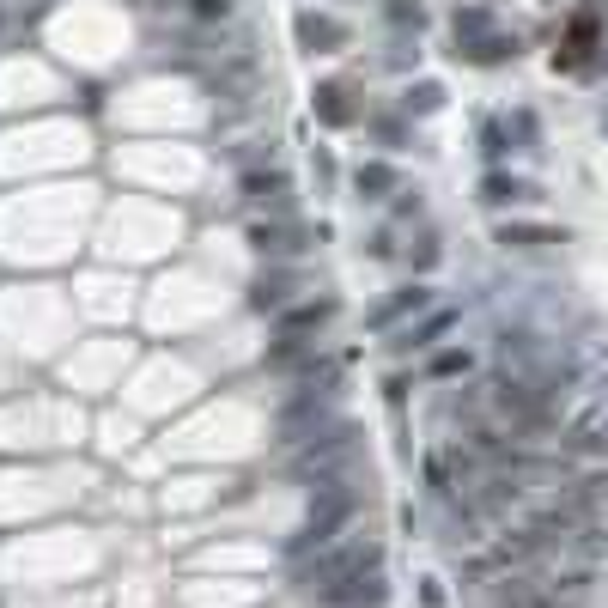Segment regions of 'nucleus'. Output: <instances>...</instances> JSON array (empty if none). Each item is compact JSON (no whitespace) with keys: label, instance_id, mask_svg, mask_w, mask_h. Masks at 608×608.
<instances>
[{"label":"nucleus","instance_id":"dca6fc26","mask_svg":"<svg viewBox=\"0 0 608 608\" xmlns=\"http://www.w3.org/2000/svg\"><path fill=\"white\" fill-rule=\"evenodd\" d=\"M505 55H517V37H481V43H469V61H505Z\"/></svg>","mask_w":608,"mask_h":608},{"label":"nucleus","instance_id":"412c9836","mask_svg":"<svg viewBox=\"0 0 608 608\" xmlns=\"http://www.w3.org/2000/svg\"><path fill=\"white\" fill-rule=\"evenodd\" d=\"M232 13V0H195V19H225Z\"/></svg>","mask_w":608,"mask_h":608},{"label":"nucleus","instance_id":"4be33fe9","mask_svg":"<svg viewBox=\"0 0 608 608\" xmlns=\"http://www.w3.org/2000/svg\"><path fill=\"white\" fill-rule=\"evenodd\" d=\"M481 140H487V152H505V128H499V122H487Z\"/></svg>","mask_w":608,"mask_h":608},{"label":"nucleus","instance_id":"a211bd4d","mask_svg":"<svg viewBox=\"0 0 608 608\" xmlns=\"http://www.w3.org/2000/svg\"><path fill=\"white\" fill-rule=\"evenodd\" d=\"M590 43H596V13H584V19H578V25H572V43H566V49H572V55H566V61H578V55H584V49H590Z\"/></svg>","mask_w":608,"mask_h":608},{"label":"nucleus","instance_id":"7ed1b4c3","mask_svg":"<svg viewBox=\"0 0 608 608\" xmlns=\"http://www.w3.org/2000/svg\"><path fill=\"white\" fill-rule=\"evenodd\" d=\"M353 511H359V493L347 487V481H335V487H317V505H311V517H304V529L292 536V560H311V554H323V548H335V536L353 523Z\"/></svg>","mask_w":608,"mask_h":608},{"label":"nucleus","instance_id":"423d86ee","mask_svg":"<svg viewBox=\"0 0 608 608\" xmlns=\"http://www.w3.org/2000/svg\"><path fill=\"white\" fill-rule=\"evenodd\" d=\"M250 244H256L268 262H286V256L304 250V225H298V219H256V225H250Z\"/></svg>","mask_w":608,"mask_h":608},{"label":"nucleus","instance_id":"f8f14e48","mask_svg":"<svg viewBox=\"0 0 608 608\" xmlns=\"http://www.w3.org/2000/svg\"><path fill=\"white\" fill-rule=\"evenodd\" d=\"M244 195H250V201H262V207H274V213H286L292 183H286L280 171H250V177H244Z\"/></svg>","mask_w":608,"mask_h":608},{"label":"nucleus","instance_id":"6e6552de","mask_svg":"<svg viewBox=\"0 0 608 608\" xmlns=\"http://www.w3.org/2000/svg\"><path fill=\"white\" fill-rule=\"evenodd\" d=\"M298 43H304V49H317V55H329V49L347 43V25L329 19V13H298Z\"/></svg>","mask_w":608,"mask_h":608},{"label":"nucleus","instance_id":"aec40b11","mask_svg":"<svg viewBox=\"0 0 608 608\" xmlns=\"http://www.w3.org/2000/svg\"><path fill=\"white\" fill-rule=\"evenodd\" d=\"M438 104H444V86H432V80H420L408 92V110H438Z\"/></svg>","mask_w":608,"mask_h":608},{"label":"nucleus","instance_id":"1a4fd4ad","mask_svg":"<svg viewBox=\"0 0 608 608\" xmlns=\"http://www.w3.org/2000/svg\"><path fill=\"white\" fill-rule=\"evenodd\" d=\"M292 292H298V280H292L286 268H274V274H262V280L250 286V311H286Z\"/></svg>","mask_w":608,"mask_h":608},{"label":"nucleus","instance_id":"f257e3e1","mask_svg":"<svg viewBox=\"0 0 608 608\" xmlns=\"http://www.w3.org/2000/svg\"><path fill=\"white\" fill-rule=\"evenodd\" d=\"M304 590L323 608H377L384 602V554L371 542H347V548H323L317 560H304Z\"/></svg>","mask_w":608,"mask_h":608},{"label":"nucleus","instance_id":"4468645a","mask_svg":"<svg viewBox=\"0 0 608 608\" xmlns=\"http://www.w3.org/2000/svg\"><path fill=\"white\" fill-rule=\"evenodd\" d=\"M481 37H493V13L487 7H463V13H456V43H481Z\"/></svg>","mask_w":608,"mask_h":608},{"label":"nucleus","instance_id":"ddd939ff","mask_svg":"<svg viewBox=\"0 0 608 608\" xmlns=\"http://www.w3.org/2000/svg\"><path fill=\"white\" fill-rule=\"evenodd\" d=\"M499 244L505 250H536V244H566V232H554V225H499Z\"/></svg>","mask_w":608,"mask_h":608},{"label":"nucleus","instance_id":"0eeeda50","mask_svg":"<svg viewBox=\"0 0 608 608\" xmlns=\"http://www.w3.org/2000/svg\"><path fill=\"white\" fill-rule=\"evenodd\" d=\"M426 304H432V292H426V286H402L396 298H384V304L371 311V329H396L402 317H420Z\"/></svg>","mask_w":608,"mask_h":608},{"label":"nucleus","instance_id":"9d476101","mask_svg":"<svg viewBox=\"0 0 608 608\" xmlns=\"http://www.w3.org/2000/svg\"><path fill=\"white\" fill-rule=\"evenodd\" d=\"M317 122H329V128H353V122H359L353 86H317Z\"/></svg>","mask_w":608,"mask_h":608},{"label":"nucleus","instance_id":"9b49d317","mask_svg":"<svg viewBox=\"0 0 608 608\" xmlns=\"http://www.w3.org/2000/svg\"><path fill=\"white\" fill-rule=\"evenodd\" d=\"M353 189H359V201H384V195H396V189H402V177H396V165L371 159V165H359V171H353Z\"/></svg>","mask_w":608,"mask_h":608},{"label":"nucleus","instance_id":"20e7f679","mask_svg":"<svg viewBox=\"0 0 608 608\" xmlns=\"http://www.w3.org/2000/svg\"><path fill=\"white\" fill-rule=\"evenodd\" d=\"M323 426H329V390H311V384H304L292 402H280V414H274V432H280L286 450H298L304 438H317Z\"/></svg>","mask_w":608,"mask_h":608},{"label":"nucleus","instance_id":"6ab92c4d","mask_svg":"<svg viewBox=\"0 0 608 608\" xmlns=\"http://www.w3.org/2000/svg\"><path fill=\"white\" fill-rule=\"evenodd\" d=\"M463 371H469V353L463 347H450V353L432 359V377H463Z\"/></svg>","mask_w":608,"mask_h":608},{"label":"nucleus","instance_id":"2eb2a0df","mask_svg":"<svg viewBox=\"0 0 608 608\" xmlns=\"http://www.w3.org/2000/svg\"><path fill=\"white\" fill-rule=\"evenodd\" d=\"M450 323H456V311H438V317H426L420 329H408V335H402L396 347H432V341H438V335H444Z\"/></svg>","mask_w":608,"mask_h":608},{"label":"nucleus","instance_id":"f3484780","mask_svg":"<svg viewBox=\"0 0 608 608\" xmlns=\"http://www.w3.org/2000/svg\"><path fill=\"white\" fill-rule=\"evenodd\" d=\"M523 195V183H511V177H487L481 183V201H493V207H505V201H517Z\"/></svg>","mask_w":608,"mask_h":608},{"label":"nucleus","instance_id":"f03ea898","mask_svg":"<svg viewBox=\"0 0 608 608\" xmlns=\"http://www.w3.org/2000/svg\"><path fill=\"white\" fill-rule=\"evenodd\" d=\"M353 463H359V432H353L347 420H329L317 438H304V444L292 450V475H298V481H317V487L347 481Z\"/></svg>","mask_w":608,"mask_h":608},{"label":"nucleus","instance_id":"39448f33","mask_svg":"<svg viewBox=\"0 0 608 608\" xmlns=\"http://www.w3.org/2000/svg\"><path fill=\"white\" fill-rule=\"evenodd\" d=\"M335 323V298H311V304H286L280 323H274V341H311Z\"/></svg>","mask_w":608,"mask_h":608}]
</instances>
